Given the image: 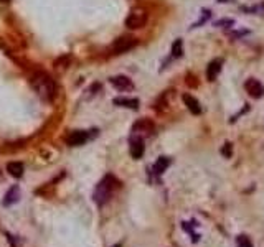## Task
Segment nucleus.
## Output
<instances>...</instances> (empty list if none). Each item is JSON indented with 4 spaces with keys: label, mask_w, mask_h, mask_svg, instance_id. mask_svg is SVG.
<instances>
[{
    "label": "nucleus",
    "mask_w": 264,
    "mask_h": 247,
    "mask_svg": "<svg viewBox=\"0 0 264 247\" xmlns=\"http://www.w3.org/2000/svg\"><path fill=\"white\" fill-rule=\"evenodd\" d=\"M245 89H246V93L249 96L254 97V99H259V97L264 94V86L258 79H248L245 82Z\"/></svg>",
    "instance_id": "5"
},
{
    "label": "nucleus",
    "mask_w": 264,
    "mask_h": 247,
    "mask_svg": "<svg viewBox=\"0 0 264 247\" xmlns=\"http://www.w3.org/2000/svg\"><path fill=\"white\" fill-rule=\"evenodd\" d=\"M0 2H10V0H0Z\"/></svg>",
    "instance_id": "20"
},
{
    "label": "nucleus",
    "mask_w": 264,
    "mask_h": 247,
    "mask_svg": "<svg viewBox=\"0 0 264 247\" xmlns=\"http://www.w3.org/2000/svg\"><path fill=\"white\" fill-rule=\"evenodd\" d=\"M153 122L149 121V119H141V121H137L134 124V127H132V132L136 133H145V136H150V133L153 132Z\"/></svg>",
    "instance_id": "7"
},
{
    "label": "nucleus",
    "mask_w": 264,
    "mask_h": 247,
    "mask_svg": "<svg viewBox=\"0 0 264 247\" xmlns=\"http://www.w3.org/2000/svg\"><path fill=\"white\" fill-rule=\"evenodd\" d=\"M113 247H121V244H116V245H113Z\"/></svg>",
    "instance_id": "21"
},
{
    "label": "nucleus",
    "mask_w": 264,
    "mask_h": 247,
    "mask_svg": "<svg viewBox=\"0 0 264 247\" xmlns=\"http://www.w3.org/2000/svg\"><path fill=\"white\" fill-rule=\"evenodd\" d=\"M172 56L173 58H180L182 56V40H177L172 47Z\"/></svg>",
    "instance_id": "18"
},
{
    "label": "nucleus",
    "mask_w": 264,
    "mask_h": 247,
    "mask_svg": "<svg viewBox=\"0 0 264 247\" xmlns=\"http://www.w3.org/2000/svg\"><path fill=\"white\" fill-rule=\"evenodd\" d=\"M7 170H9V173L13 176V178H21V175H24V165H21L20 162H10L9 165H7Z\"/></svg>",
    "instance_id": "14"
},
{
    "label": "nucleus",
    "mask_w": 264,
    "mask_h": 247,
    "mask_svg": "<svg viewBox=\"0 0 264 247\" xmlns=\"http://www.w3.org/2000/svg\"><path fill=\"white\" fill-rule=\"evenodd\" d=\"M193 224H195V221H192V222H183V224H182V228L185 229L190 236H192V242H198V241H200V236L193 233V228H192Z\"/></svg>",
    "instance_id": "17"
},
{
    "label": "nucleus",
    "mask_w": 264,
    "mask_h": 247,
    "mask_svg": "<svg viewBox=\"0 0 264 247\" xmlns=\"http://www.w3.org/2000/svg\"><path fill=\"white\" fill-rule=\"evenodd\" d=\"M236 247H254L251 239H249L246 234H238L236 236Z\"/></svg>",
    "instance_id": "16"
},
{
    "label": "nucleus",
    "mask_w": 264,
    "mask_h": 247,
    "mask_svg": "<svg viewBox=\"0 0 264 247\" xmlns=\"http://www.w3.org/2000/svg\"><path fill=\"white\" fill-rule=\"evenodd\" d=\"M116 188H119V182H117L113 175L104 176V179L98 185L96 191H94V201H96V205L102 206L104 203H107V199L111 198V194Z\"/></svg>",
    "instance_id": "2"
},
{
    "label": "nucleus",
    "mask_w": 264,
    "mask_h": 247,
    "mask_svg": "<svg viewBox=\"0 0 264 247\" xmlns=\"http://www.w3.org/2000/svg\"><path fill=\"white\" fill-rule=\"evenodd\" d=\"M114 106L137 109L139 107V101L137 99H129V97H116V99H114Z\"/></svg>",
    "instance_id": "13"
},
{
    "label": "nucleus",
    "mask_w": 264,
    "mask_h": 247,
    "mask_svg": "<svg viewBox=\"0 0 264 247\" xmlns=\"http://www.w3.org/2000/svg\"><path fill=\"white\" fill-rule=\"evenodd\" d=\"M222 153L226 156V159H230V156H231V144H230V142H228V144H225V147L222 148Z\"/></svg>",
    "instance_id": "19"
},
{
    "label": "nucleus",
    "mask_w": 264,
    "mask_h": 247,
    "mask_svg": "<svg viewBox=\"0 0 264 247\" xmlns=\"http://www.w3.org/2000/svg\"><path fill=\"white\" fill-rule=\"evenodd\" d=\"M126 27L130 28V30H136V28H142L145 24H147V12L144 9H134L130 10V13L127 15L126 18Z\"/></svg>",
    "instance_id": "3"
},
{
    "label": "nucleus",
    "mask_w": 264,
    "mask_h": 247,
    "mask_svg": "<svg viewBox=\"0 0 264 247\" xmlns=\"http://www.w3.org/2000/svg\"><path fill=\"white\" fill-rule=\"evenodd\" d=\"M32 86L35 89V93L38 94L43 101H51L56 94L55 81L45 73H36L32 79Z\"/></svg>",
    "instance_id": "1"
},
{
    "label": "nucleus",
    "mask_w": 264,
    "mask_h": 247,
    "mask_svg": "<svg viewBox=\"0 0 264 247\" xmlns=\"http://www.w3.org/2000/svg\"><path fill=\"white\" fill-rule=\"evenodd\" d=\"M111 84L117 89H121V91H127V89L134 87L132 81L127 76H114V78H111Z\"/></svg>",
    "instance_id": "10"
},
{
    "label": "nucleus",
    "mask_w": 264,
    "mask_h": 247,
    "mask_svg": "<svg viewBox=\"0 0 264 247\" xmlns=\"http://www.w3.org/2000/svg\"><path fill=\"white\" fill-rule=\"evenodd\" d=\"M137 44L136 38H132V36H121V38H117L114 43H113V51L114 53H126V51L132 50Z\"/></svg>",
    "instance_id": "4"
},
{
    "label": "nucleus",
    "mask_w": 264,
    "mask_h": 247,
    "mask_svg": "<svg viewBox=\"0 0 264 247\" xmlns=\"http://www.w3.org/2000/svg\"><path fill=\"white\" fill-rule=\"evenodd\" d=\"M144 150H145V147H144L142 137H132L130 139V155H132V159H134V160L142 159Z\"/></svg>",
    "instance_id": "6"
},
{
    "label": "nucleus",
    "mask_w": 264,
    "mask_h": 247,
    "mask_svg": "<svg viewBox=\"0 0 264 247\" xmlns=\"http://www.w3.org/2000/svg\"><path fill=\"white\" fill-rule=\"evenodd\" d=\"M168 165H170V159H168V156H160V159L156 162V165H153V171H156V175H162L167 170Z\"/></svg>",
    "instance_id": "15"
},
{
    "label": "nucleus",
    "mask_w": 264,
    "mask_h": 247,
    "mask_svg": "<svg viewBox=\"0 0 264 247\" xmlns=\"http://www.w3.org/2000/svg\"><path fill=\"white\" fill-rule=\"evenodd\" d=\"M222 64H223L222 59H213V61L208 64V68H207V78H208V81H215L216 79L218 73L222 71Z\"/></svg>",
    "instance_id": "11"
},
{
    "label": "nucleus",
    "mask_w": 264,
    "mask_h": 247,
    "mask_svg": "<svg viewBox=\"0 0 264 247\" xmlns=\"http://www.w3.org/2000/svg\"><path fill=\"white\" fill-rule=\"evenodd\" d=\"M20 198V191H18V186H12V188L5 193V199H4V206H12L15 205Z\"/></svg>",
    "instance_id": "12"
},
{
    "label": "nucleus",
    "mask_w": 264,
    "mask_h": 247,
    "mask_svg": "<svg viewBox=\"0 0 264 247\" xmlns=\"http://www.w3.org/2000/svg\"><path fill=\"white\" fill-rule=\"evenodd\" d=\"M183 102H185V106L188 107V110L192 112V114L198 116V114H202V106H200V102H198V99H195L193 96H190V94H183Z\"/></svg>",
    "instance_id": "9"
},
{
    "label": "nucleus",
    "mask_w": 264,
    "mask_h": 247,
    "mask_svg": "<svg viewBox=\"0 0 264 247\" xmlns=\"http://www.w3.org/2000/svg\"><path fill=\"white\" fill-rule=\"evenodd\" d=\"M86 140H87V132H84V130H75V132H71L70 137L66 139L68 145H71V147L83 145Z\"/></svg>",
    "instance_id": "8"
}]
</instances>
